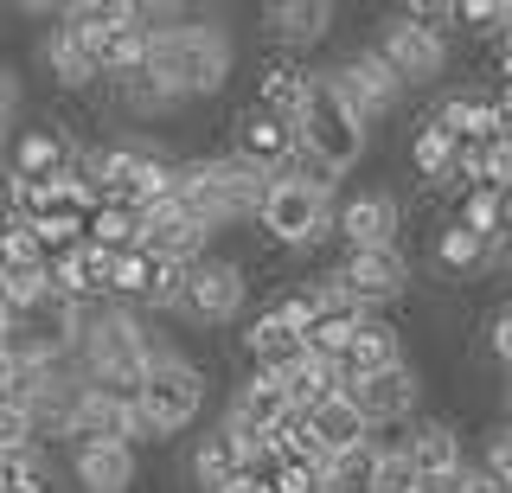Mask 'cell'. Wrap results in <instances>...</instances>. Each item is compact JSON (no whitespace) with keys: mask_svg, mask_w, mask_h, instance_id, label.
Instances as JSON below:
<instances>
[{"mask_svg":"<svg viewBox=\"0 0 512 493\" xmlns=\"http://www.w3.org/2000/svg\"><path fill=\"white\" fill-rule=\"evenodd\" d=\"M141 26H148V71L167 84L173 103H205L224 97L237 71V39L218 20H186L180 7H148L141 0Z\"/></svg>","mask_w":512,"mask_h":493,"instance_id":"cell-1","label":"cell"},{"mask_svg":"<svg viewBox=\"0 0 512 493\" xmlns=\"http://www.w3.org/2000/svg\"><path fill=\"white\" fill-rule=\"evenodd\" d=\"M173 340H160V333L141 321L135 308H116V301H96L90 321H84V340H77V365H84V378H116V385H141L148 378V365L167 353Z\"/></svg>","mask_w":512,"mask_h":493,"instance_id":"cell-2","label":"cell"},{"mask_svg":"<svg viewBox=\"0 0 512 493\" xmlns=\"http://www.w3.org/2000/svg\"><path fill=\"white\" fill-rule=\"evenodd\" d=\"M205 365H192L180 346H167L154 365H148V378H141V423H148V436L154 442H167V436H180V429H192L205 417Z\"/></svg>","mask_w":512,"mask_h":493,"instance_id":"cell-3","label":"cell"},{"mask_svg":"<svg viewBox=\"0 0 512 493\" xmlns=\"http://www.w3.org/2000/svg\"><path fill=\"white\" fill-rule=\"evenodd\" d=\"M320 84L340 97V109L359 122L365 135H372V122H384L397 103H404V77H397V71L378 58V45H359V52H346L340 65L320 71Z\"/></svg>","mask_w":512,"mask_h":493,"instance_id":"cell-4","label":"cell"},{"mask_svg":"<svg viewBox=\"0 0 512 493\" xmlns=\"http://www.w3.org/2000/svg\"><path fill=\"white\" fill-rule=\"evenodd\" d=\"M333 231V193L327 186H301V180H276L256 212V237L269 250H308Z\"/></svg>","mask_w":512,"mask_h":493,"instance_id":"cell-5","label":"cell"},{"mask_svg":"<svg viewBox=\"0 0 512 493\" xmlns=\"http://www.w3.org/2000/svg\"><path fill=\"white\" fill-rule=\"evenodd\" d=\"M295 135H301V148L320 154V161H327L333 173H352V167L365 161V141H372V135H365L359 122H352L346 109H340V97L320 84V71H314V97H308V109H301Z\"/></svg>","mask_w":512,"mask_h":493,"instance_id":"cell-6","label":"cell"},{"mask_svg":"<svg viewBox=\"0 0 512 493\" xmlns=\"http://www.w3.org/2000/svg\"><path fill=\"white\" fill-rule=\"evenodd\" d=\"M244 295H250V276L237 257H199L186 276V295H180V321L192 327H231L244 314Z\"/></svg>","mask_w":512,"mask_h":493,"instance_id":"cell-7","label":"cell"},{"mask_svg":"<svg viewBox=\"0 0 512 493\" xmlns=\"http://www.w3.org/2000/svg\"><path fill=\"white\" fill-rule=\"evenodd\" d=\"M333 282L352 295V308L378 314V308H391V301L410 295V257L404 250H346V257L333 263Z\"/></svg>","mask_w":512,"mask_h":493,"instance_id":"cell-8","label":"cell"},{"mask_svg":"<svg viewBox=\"0 0 512 493\" xmlns=\"http://www.w3.org/2000/svg\"><path fill=\"white\" fill-rule=\"evenodd\" d=\"M372 45H378L384 65L404 77V90L410 84H436V77L448 71V39L429 33V26H416V20H404V13H391V20L378 26Z\"/></svg>","mask_w":512,"mask_h":493,"instance_id":"cell-9","label":"cell"},{"mask_svg":"<svg viewBox=\"0 0 512 493\" xmlns=\"http://www.w3.org/2000/svg\"><path fill=\"white\" fill-rule=\"evenodd\" d=\"M295 148H301L295 122L269 116V109H256V103H244L231 116V154H237V161H250V167H263V173H282L288 161H295Z\"/></svg>","mask_w":512,"mask_h":493,"instance_id":"cell-10","label":"cell"},{"mask_svg":"<svg viewBox=\"0 0 512 493\" xmlns=\"http://www.w3.org/2000/svg\"><path fill=\"white\" fill-rule=\"evenodd\" d=\"M333 231L346 237V250H397V231H404V205L391 193H352L340 212H333Z\"/></svg>","mask_w":512,"mask_h":493,"instance_id":"cell-11","label":"cell"},{"mask_svg":"<svg viewBox=\"0 0 512 493\" xmlns=\"http://www.w3.org/2000/svg\"><path fill=\"white\" fill-rule=\"evenodd\" d=\"M333 20H340L333 0H276V7H263V39L282 45L288 58H301L333 39Z\"/></svg>","mask_w":512,"mask_h":493,"instance_id":"cell-12","label":"cell"},{"mask_svg":"<svg viewBox=\"0 0 512 493\" xmlns=\"http://www.w3.org/2000/svg\"><path fill=\"white\" fill-rule=\"evenodd\" d=\"M39 65H45V77H52L58 97H90V90H103V71H96L90 45L77 39V26H71V20L45 26V39H39Z\"/></svg>","mask_w":512,"mask_h":493,"instance_id":"cell-13","label":"cell"},{"mask_svg":"<svg viewBox=\"0 0 512 493\" xmlns=\"http://www.w3.org/2000/svg\"><path fill=\"white\" fill-rule=\"evenodd\" d=\"M352 397H359V410H365V423H372V429L410 423L416 404H423V372L404 359V365H391V372H378V378H365V385H352Z\"/></svg>","mask_w":512,"mask_h":493,"instance_id":"cell-14","label":"cell"},{"mask_svg":"<svg viewBox=\"0 0 512 493\" xmlns=\"http://www.w3.org/2000/svg\"><path fill=\"white\" fill-rule=\"evenodd\" d=\"M391 365H404V333H397L384 314H365L359 321V333H352V346L340 353V385L352 391V385H365V378H378V372H391Z\"/></svg>","mask_w":512,"mask_h":493,"instance_id":"cell-15","label":"cell"},{"mask_svg":"<svg viewBox=\"0 0 512 493\" xmlns=\"http://www.w3.org/2000/svg\"><path fill=\"white\" fill-rule=\"evenodd\" d=\"M141 250L160 257V263H199V257H212V231L167 199V205H154L148 225H141Z\"/></svg>","mask_w":512,"mask_h":493,"instance_id":"cell-16","label":"cell"},{"mask_svg":"<svg viewBox=\"0 0 512 493\" xmlns=\"http://www.w3.org/2000/svg\"><path fill=\"white\" fill-rule=\"evenodd\" d=\"M71 481L84 493H135L141 461L128 442H77L71 449Z\"/></svg>","mask_w":512,"mask_h":493,"instance_id":"cell-17","label":"cell"},{"mask_svg":"<svg viewBox=\"0 0 512 493\" xmlns=\"http://www.w3.org/2000/svg\"><path fill=\"white\" fill-rule=\"evenodd\" d=\"M71 154H77V141L58 135L52 122H45V129H20V135H13V148H7V180H39V186H52L58 173L71 167Z\"/></svg>","mask_w":512,"mask_h":493,"instance_id":"cell-18","label":"cell"},{"mask_svg":"<svg viewBox=\"0 0 512 493\" xmlns=\"http://www.w3.org/2000/svg\"><path fill=\"white\" fill-rule=\"evenodd\" d=\"M314 97V71L301 65V58H276V65H263L256 71V109H269V116H282V122H301V109H308Z\"/></svg>","mask_w":512,"mask_h":493,"instance_id":"cell-19","label":"cell"},{"mask_svg":"<svg viewBox=\"0 0 512 493\" xmlns=\"http://www.w3.org/2000/svg\"><path fill=\"white\" fill-rule=\"evenodd\" d=\"M103 103L116 109V116H128V122H154V116H167V109H180V103L167 97V84H160L148 65L103 77Z\"/></svg>","mask_w":512,"mask_h":493,"instance_id":"cell-20","label":"cell"},{"mask_svg":"<svg viewBox=\"0 0 512 493\" xmlns=\"http://www.w3.org/2000/svg\"><path fill=\"white\" fill-rule=\"evenodd\" d=\"M404 455L416 461V474H461L468 468V455H461V429L448 423V417H423V423H410V436H404Z\"/></svg>","mask_w":512,"mask_h":493,"instance_id":"cell-21","label":"cell"},{"mask_svg":"<svg viewBox=\"0 0 512 493\" xmlns=\"http://www.w3.org/2000/svg\"><path fill=\"white\" fill-rule=\"evenodd\" d=\"M308 429H314V442L327 455H346V449H359V442H372V423H365V410H359V397H352V391H333L327 404H314L308 410Z\"/></svg>","mask_w":512,"mask_h":493,"instance_id":"cell-22","label":"cell"},{"mask_svg":"<svg viewBox=\"0 0 512 493\" xmlns=\"http://www.w3.org/2000/svg\"><path fill=\"white\" fill-rule=\"evenodd\" d=\"M186 474H192L199 493H224L237 474H244V449H237L224 429H205V436L192 442V455H186Z\"/></svg>","mask_w":512,"mask_h":493,"instance_id":"cell-23","label":"cell"},{"mask_svg":"<svg viewBox=\"0 0 512 493\" xmlns=\"http://www.w3.org/2000/svg\"><path fill=\"white\" fill-rule=\"evenodd\" d=\"M455 148H461V135H448L436 116H423L410 129V173L429 186V193H442V186H448V173H455Z\"/></svg>","mask_w":512,"mask_h":493,"instance_id":"cell-24","label":"cell"},{"mask_svg":"<svg viewBox=\"0 0 512 493\" xmlns=\"http://www.w3.org/2000/svg\"><path fill=\"white\" fill-rule=\"evenodd\" d=\"M429 116H436L448 135H461V141H493V135H506V129H500V109H493V97H480V90H448V97L429 109Z\"/></svg>","mask_w":512,"mask_h":493,"instance_id":"cell-25","label":"cell"},{"mask_svg":"<svg viewBox=\"0 0 512 493\" xmlns=\"http://www.w3.org/2000/svg\"><path fill=\"white\" fill-rule=\"evenodd\" d=\"M301 353H308V346H301V340H295V333H288L282 321H269V308L256 314L250 327H244V359H250V372H263V378L288 372V365H295Z\"/></svg>","mask_w":512,"mask_h":493,"instance_id":"cell-26","label":"cell"},{"mask_svg":"<svg viewBox=\"0 0 512 493\" xmlns=\"http://www.w3.org/2000/svg\"><path fill=\"white\" fill-rule=\"evenodd\" d=\"M276 385L288 391V404H295L301 417H308L314 404H327L333 391H346V385H340V372H333L327 359H314V353H301L295 365H288V372H276Z\"/></svg>","mask_w":512,"mask_h":493,"instance_id":"cell-27","label":"cell"},{"mask_svg":"<svg viewBox=\"0 0 512 493\" xmlns=\"http://www.w3.org/2000/svg\"><path fill=\"white\" fill-rule=\"evenodd\" d=\"M141 225H148V212L103 199V205L90 212V244H96V250H109V257H122V250H141Z\"/></svg>","mask_w":512,"mask_h":493,"instance_id":"cell-28","label":"cell"},{"mask_svg":"<svg viewBox=\"0 0 512 493\" xmlns=\"http://www.w3.org/2000/svg\"><path fill=\"white\" fill-rule=\"evenodd\" d=\"M0 493H64V481H58V461L45 455V449L0 455Z\"/></svg>","mask_w":512,"mask_h":493,"instance_id":"cell-29","label":"cell"},{"mask_svg":"<svg viewBox=\"0 0 512 493\" xmlns=\"http://www.w3.org/2000/svg\"><path fill=\"white\" fill-rule=\"evenodd\" d=\"M378 461H384V442H359V449L333 455L320 493H378Z\"/></svg>","mask_w":512,"mask_h":493,"instance_id":"cell-30","label":"cell"},{"mask_svg":"<svg viewBox=\"0 0 512 493\" xmlns=\"http://www.w3.org/2000/svg\"><path fill=\"white\" fill-rule=\"evenodd\" d=\"M148 282H154V257L148 250H122L116 263H109V289L103 301H116V308H148Z\"/></svg>","mask_w":512,"mask_h":493,"instance_id":"cell-31","label":"cell"},{"mask_svg":"<svg viewBox=\"0 0 512 493\" xmlns=\"http://www.w3.org/2000/svg\"><path fill=\"white\" fill-rule=\"evenodd\" d=\"M487 257H493V244H487V237H474L468 225H455V218L436 231V269H442V276H474Z\"/></svg>","mask_w":512,"mask_h":493,"instance_id":"cell-32","label":"cell"},{"mask_svg":"<svg viewBox=\"0 0 512 493\" xmlns=\"http://www.w3.org/2000/svg\"><path fill=\"white\" fill-rule=\"evenodd\" d=\"M0 269H7V276H39V269H52L45 244L32 237V225H20V218H0Z\"/></svg>","mask_w":512,"mask_h":493,"instance_id":"cell-33","label":"cell"},{"mask_svg":"<svg viewBox=\"0 0 512 493\" xmlns=\"http://www.w3.org/2000/svg\"><path fill=\"white\" fill-rule=\"evenodd\" d=\"M500 199L506 193H493V186H468L455 205V225H468L474 237H487V244H500Z\"/></svg>","mask_w":512,"mask_h":493,"instance_id":"cell-34","label":"cell"},{"mask_svg":"<svg viewBox=\"0 0 512 493\" xmlns=\"http://www.w3.org/2000/svg\"><path fill=\"white\" fill-rule=\"evenodd\" d=\"M506 13H512V0H455V26H468L480 39H500Z\"/></svg>","mask_w":512,"mask_h":493,"instance_id":"cell-35","label":"cell"},{"mask_svg":"<svg viewBox=\"0 0 512 493\" xmlns=\"http://www.w3.org/2000/svg\"><path fill=\"white\" fill-rule=\"evenodd\" d=\"M480 474H487L500 493H512V423H500L487 436V449H480Z\"/></svg>","mask_w":512,"mask_h":493,"instance_id":"cell-36","label":"cell"},{"mask_svg":"<svg viewBox=\"0 0 512 493\" xmlns=\"http://www.w3.org/2000/svg\"><path fill=\"white\" fill-rule=\"evenodd\" d=\"M314 295L308 289H288V295H276V301H269V321H282L288 333H295V340H308V327H314Z\"/></svg>","mask_w":512,"mask_h":493,"instance_id":"cell-37","label":"cell"},{"mask_svg":"<svg viewBox=\"0 0 512 493\" xmlns=\"http://www.w3.org/2000/svg\"><path fill=\"white\" fill-rule=\"evenodd\" d=\"M416 461L404 455V442H384V461H378V493H416Z\"/></svg>","mask_w":512,"mask_h":493,"instance_id":"cell-38","label":"cell"},{"mask_svg":"<svg viewBox=\"0 0 512 493\" xmlns=\"http://www.w3.org/2000/svg\"><path fill=\"white\" fill-rule=\"evenodd\" d=\"M20 449H39V436H32V417L13 404H0V455H20Z\"/></svg>","mask_w":512,"mask_h":493,"instance_id":"cell-39","label":"cell"},{"mask_svg":"<svg viewBox=\"0 0 512 493\" xmlns=\"http://www.w3.org/2000/svg\"><path fill=\"white\" fill-rule=\"evenodd\" d=\"M20 103H26V90H20V71H13L7 58H0V129L13 122V109H20Z\"/></svg>","mask_w":512,"mask_h":493,"instance_id":"cell-40","label":"cell"},{"mask_svg":"<svg viewBox=\"0 0 512 493\" xmlns=\"http://www.w3.org/2000/svg\"><path fill=\"white\" fill-rule=\"evenodd\" d=\"M487 346H493V359L500 365H512V301L500 314H493V327H487Z\"/></svg>","mask_w":512,"mask_h":493,"instance_id":"cell-41","label":"cell"},{"mask_svg":"<svg viewBox=\"0 0 512 493\" xmlns=\"http://www.w3.org/2000/svg\"><path fill=\"white\" fill-rule=\"evenodd\" d=\"M416 493H468V468L461 474H429V481H416Z\"/></svg>","mask_w":512,"mask_h":493,"instance_id":"cell-42","label":"cell"},{"mask_svg":"<svg viewBox=\"0 0 512 493\" xmlns=\"http://www.w3.org/2000/svg\"><path fill=\"white\" fill-rule=\"evenodd\" d=\"M468 493H500V487H493V481H487L480 468H468Z\"/></svg>","mask_w":512,"mask_h":493,"instance_id":"cell-43","label":"cell"},{"mask_svg":"<svg viewBox=\"0 0 512 493\" xmlns=\"http://www.w3.org/2000/svg\"><path fill=\"white\" fill-rule=\"evenodd\" d=\"M0 321H13V295H7V269H0Z\"/></svg>","mask_w":512,"mask_h":493,"instance_id":"cell-44","label":"cell"},{"mask_svg":"<svg viewBox=\"0 0 512 493\" xmlns=\"http://www.w3.org/2000/svg\"><path fill=\"white\" fill-rule=\"evenodd\" d=\"M7 148H13V135H7V129H0V167H7Z\"/></svg>","mask_w":512,"mask_h":493,"instance_id":"cell-45","label":"cell"}]
</instances>
